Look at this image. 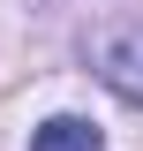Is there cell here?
I'll use <instances>...</instances> for the list:
<instances>
[{"label": "cell", "mask_w": 143, "mask_h": 151, "mask_svg": "<svg viewBox=\"0 0 143 151\" xmlns=\"http://www.w3.org/2000/svg\"><path fill=\"white\" fill-rule=\"evenodd\" d=\"M30 151H106V136L90 129L83 113H53V121L30 136Z\"/></svg>", "instance_id": "obj_2"}, {"label": "cell", "mask_w": 143, "mask_h": 151, "mask_svg": "<svg viewBox=\"0 0 143 151\" xmlns=\"http://www.w3.org/2000/svg\"><path fill=\"white\" fill-rule=\"evenodd\" d=\"M98 83L113 98H128V106H143V23L98 45Z\"/></svg>", "instance_id": "obj_1"}]
</instances>
